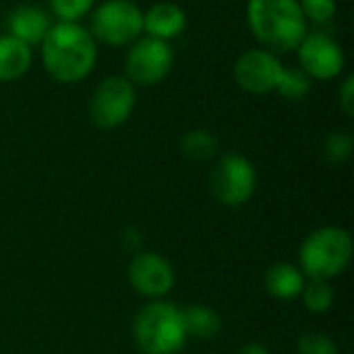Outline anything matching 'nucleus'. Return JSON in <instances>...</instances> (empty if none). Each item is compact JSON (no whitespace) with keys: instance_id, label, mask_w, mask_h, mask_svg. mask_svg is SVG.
<instances>
[{"instance_id":"nucleus-1","label":"nucleus","mask_w":354,"mask_h":354,"mask_svg":"<svg viewBox=\"0 0 354 354\" xmlns=\"http://www.w3.org/2000/svg\"><path fill=\"white\" fill-rule=\"evenodd\" d=\"M95 39L79 23L58 21L41 39V62L58 83H79L95 66Z\"/></svg>"},{"instance_id":"nucleus-2","label":"nucleus","mask_w":354,"mask_h":354,"mask_svg":"<svg viewBox=\"0 0 354 354\" xmlns=\"http://www.w3.org/2000/svg\"><path fill=\"white\" fill-rule=\"evenodd\" d=\"M247 23L253 37L276 56L297 50L309 33L299 0H249Z\"/></svg>"},{"instance_id":"nucleus-3","label":"nucleus","mask_w":354,"mask_h":354,"mask_svg":"<svg viewBox=\"0 0 354 354\" xmlns=\"http://www.w3.org/2000/svg\"><path fill=\"white\" fill-rule=\"evenodd\" d=\"M133 336L143 354H176L189 338L183 309L162 301L145 305L135 317Z\"/></svg>"},{"instance_id":"nucleus-4","label":"nucleus","mask_w":354,"mask_h":354,"mask_svg":"<svg viewBox=\"0 0 354 354\" xmlns=\"http://www.w3.org/2000/svg\"><path fill=\"white\" fill-rule=\"evenodd\" d=\"M353 259V239L344 228L326 226L309 234L301 247V272L309 278L332 280Z\"/></svg>"},{"instance_id":"nucleus-5","label":"nucleus","mask_w":354,"mask_h":354,"mask_svg":"<svg viewBox=\"0 0 354 354\" xmlns=\"http://www.w3.org/2000/svg\"><path fill=\"white\" fill-rule=\"evenodd\" d=\"M93 39L106 46H131L143 33V10L133 0H106L91 15Z\"/></svg>"},{"instance_id":"nucleus-6","label":"nucleus","mask_w":354,"mask_h":354,"mask_svg":"<svg viewBox=\"0 0 354 354\" xmlns=\"http://www.w3.org/2000/svg\"><path fill=\"white\" fill-rule=\"evenodd\" d=\"M135 102V85L122 75H110L95 87L91 95L89 118L102 131L116 129L129 120Z\"/></svg>"},{"instance_id":"nucleus-7","label":"nucleus","mask_w":354,"mask_h":354,"mask_svg":"<svg viewBox=\"0 0 354 354\" xmlns=\"http://www.w3.org/2000/svg\"><path fill=\"white\" fill-rule=\"evenodd\" d=\"M174 64V52L168 41L156 37H139L127 52V79L133 85H156L164 81Z\"/></svg>"},{"instance_id":"nucleus-8","label":"nucleus","mask_w":354,"mask_h":354,"mask_svg":"<svg viewBox=\"0 0 354 354\" xmlns=\"http://www.w3.org/2000/svg\"><path fill=\"white\" fill-rule=\"evenodd\" d=\"M257 187V172L251 160L241 153L224 156L212 172V191L222 205H245Z\"/></svg>"},{"instance_id":"nucleus-9","label":"nucleus","mask_w":354,"mask_h":354,"mask_svg":"<svg viewBox=\"0 0 354 354\" xmlns=\"http://www.w3.org/2000/svg\"><path fill=\"white\" fill-rule=\"evenodd\" d=\"M301 71L309 79L332 81L342 75L346 56L342 46L324 31H309L297 48Z\"/></svg>"},{"instance_id":"nucleus-10","label":"nucleus","mask_w":354,"mask_h":354,"mask_svg":"<svg viewBox=\"0 0 354 354\" xmlns=\"http://www.w3.org/2000/svg\"><path fill=\"white\" fill-rule=\"evenodd\" d=\"M284 68L286 66L274 52L266 48H251L243 52L234 62V81L245 91L263 95L276 91Z\"/></svg>"},{"instance_id":"nucleus-11","label":"nucleus","mask_w":354,"mask_h":354,"mask_svg":"<svg viewBox=\"0 0 354 354\" xmlns=\"http://www.w3.org/2000/svg\"><path fill=\"white\" fill-rule=\"evenodd\" d=\"M129 280L141 297L162 299L174 286V270L160 253H139L129 266Z\"/></svg>"},{"instance_id":"nucleus-12","label":"nucleus","mask_w":354,"mask_h":354,"mask_svg":"<svg viewBox=\"0 0 354 354\" xmlns=\"http://www.w3.org/2000/svg\"><path fill=\"white\" fill-rule=\"evenodd\" d=\"M6 27H8V35L21 39L23 44L31 48L35 44H41L52 23L44 8L33 6V4H23L10 10L6 19Z\"/></svg>"},{"instance_id":"nucleus-13","label":"nucleus","mask_w":354,"mask_h":354,"mask_svg":"<svg viewBox=\"0 0 354 354\" xmlns=\"http://www.w3.org/2000/svg\"><path fill=\"white\" fill-rule=\"evenodd\" d=\"M187 29V12L174 2H158L143 12V31L156 39H174Z\"/></svg>"},{"instance_id":"nucleus-14","label":"nucleus","mask_w":354,"mask_h":354,"mask_svg":"<svg viewBox=\"0 0 354 354\" xmlns=\"http://www.w3.org/2000/svg\"><path fill=\"white\" fill-rule=\"evenodd\" d=\"M33 54L27 44L4 33L0 35V83L21 79L31 66Z\"/></svg>"},{"instance_id":"nucleus-15","label":"nucleus","mask_w":354,"mask_h":354,"mask_svg":"<svg viewBox=\"0 0 354 354\" xmlns=\"http://www.w3.org/2000/svg\"><path fill=\"white\" fill-rule=\"evenodd\" d=\"M305 274L301 272V268L290 266V263H278L274 268L268 270L266 274V288L272 297L282 299V301H290L301 297L303 288H305Z\"/></svg>"},{"instance_id":"nucleus-16","label":"nucleus","mask_w":354,"mask_h":354,"mask_svg":"<svg viewBox=\"0 0 354 354\" xmlns=\"http://www.w3.org/2000/svg\"><path fill=\"white\" fill-rule=\"evenodd\" d=\"M187 336L199 338V340H212L222 332V319L220 315L205 307V305H191L183 311Z\"/></svg>"},{"instance_id":"nucleus-17","label":"nucleus","mask_w":354,"mask_h":354,"mask_svg":"<svg viewBox=\"0 0 354 354\" xmlns=\"http://www.w3.org/2000/svg\"><path fill=\"white\" fill-rule=\"evenodd\" d=\"M180 151L195 162H203L216 156L218 151V139L203 129H195L183 135L180 139Z\"/></svg>"},{"instance_id":"nucleus-18","label":"nucleus","mask_w":354,"mask_h":354,"mask_svg":"<svg viewBox=\"0 0 354 354\" xmlns=\"http://www.w3.org/2000/svg\"><path fill=\"white\" fill-rule=\"evenodd\" d=\"M301 297H303L305 307L311 313H326V311H330V307L334 303V288H332L330 280L311 278V282L305 284Z\"/></svg>"},{"instance_id":"nucleus-19","label":"nucleus","mask_w":354,"mask_h":354,"mask_svg":"<svg viewBox=\"0 0 354 354\" xmlns=\"http://www.w3.org/2000/svg\"><path fill=\"white\" fill-rule=\"evenodd\" d=\"M276 91L290 102H299L309 95L311 79L301 68H284V75H282Z\"/></svg>"},{"instance_id":"nucleus-20","label":"nucleus","mask_w":354,"mask_h":354,"mask_svg":"<svg viewBox=\"0 0 354 354\" xmlns=\"http://www.w3.org/2000/svg\"><path fill=\"white\" fill-rule=\"evenodd\" d=\"M353 135L346 133V131H336V133H332L326 139V143H324V156L332 164H342V162H346L353 156Z\"/></svg>"},{"instance_id":"nucleus-21","label":"nucleus","mask_w":354,"mask_h":354,"mask_svg":"<svg viewBox=\"0 0 354 354\" xmlns=\"http://www.w3.org/2000/svg\"><path fill=\"white\" fill-rule=\"evenodd\" d=\"M95 0H50V10L58 21L79 23L93 8Z\"/></svg>"},{"instance_id":"nucleus-22","label":"nucleus","mask_w":354,"mask_h":354,"mask_svg":"<svg viewBox=\"0 0 354 354\" xmlns=\"http://www.w3.org/2000/svg\"><path fill=\"white\" fill-rule=\"evenodd\" d=\"M297 351L299 354H338V346L328 334L311 332V334L301 336Z\"/></svg>"},{"instance_id":"nucleus-23","label":"nucleus","mask_w":354,"mask_h":354,"mask_svg":"<svg viewBox=\"0 0 354 354\" xmlns=\"http://www.w3.org/2000/svg\"><path fill=\"white\" fill-rule=\"evenodd\" d=\"M299 4L305 19L317 25L330 23L336 15V0H299Z\"/></svg>"},{"instance_id":"nucleus-24","label":"nucleus","mask_w":354,"mask_h":354,"mask_svg":"<svg viewBox=\"0 0 354 354\" xmlns=\"http://www.w3.org/2000/svg\"><path fill=\"white\" fill-rule=\"evenodd\" d=\"M340 108L346 116H354V77L348 75L340 85Z\"/></svg>"},{"instance_id":"nucleus-25","label":"nucleus","mask_w":354,"mask_h":354,"mask_svg":"<svg viewBox=\"0 0 354 354\" xmlns=\"http://www.w3.org/2000/svg\"><path fill=\"white\" fill-rule=\"evenodd\" d=\"M239 354H270V351L263 346V344H259V342H251V344H247V346H243Z\"/></svg>"}]
</instances>
